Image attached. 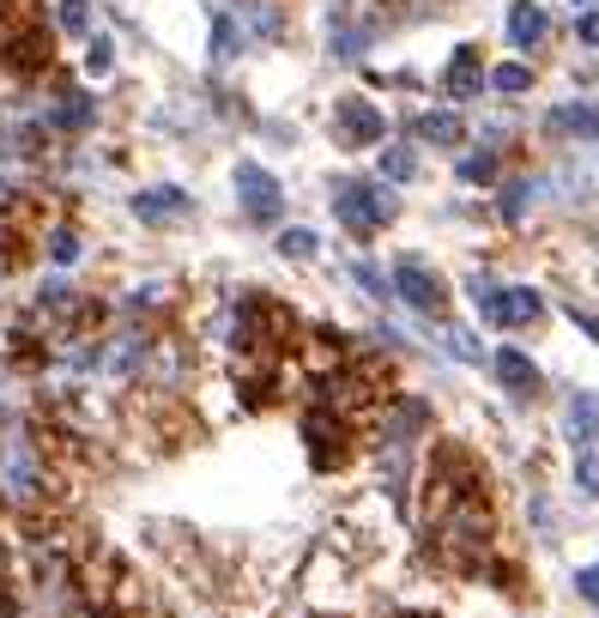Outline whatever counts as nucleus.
<instances>
[{
  "mask_svg": "<svg viewBox=\"0 0 599 618\" xmlns=\"http://www.w3.org/2000/svg\"><path fill=\"white\" fill-rule=\"evenodd\" d=\"M92 97L85 92H67V97H55V109H49V121L55 128H67V133H79V128H92Z\"/></svg>",
  "mask_w": 599,
  "mask_h": 618,
  "instance_id": "nucleus-20",
  "label": "nucleus"
},
{
  "mask_svg": "<svg viewBox=\"0 0 599 618\" xmlns=\"http://www.w3.org/2000/svg\"><path fill=\"white\" fill-rule=\"evenodd\" d=\"M575 486H582L587 498H599V460H594V448H587V455L575 460Z\"/></svg>",
  "mask_w": 599,
  "mask_h": 618,
  "instance_id": "nucleus-29",
  "label": "nucleus"
},
{
  "mask_svg": "<svg viewBox=\"0 0 599 618\" xmlns=\"http://www.w3.org/2000/svg\"><path fill=\"white\" fill-rule=\"evenodd\" d=\"M491 85H496V92H508V97H515V92H527V85H533V67H521V61H503V67L491 73Z\"/></svg>",
  "mask_w": 599,
  "mask_h": 618,
  "instance_id": "nucleus-25",
  "label": "nucleus"
},
{
  "mask_svg": "<svg viewBox=\"0 0 599 618\" xmlns=\"http://www.w3.org/2000/svg\"><path fill=\"white\" fill-rule=\"evenodd\" d=\"M394 291H400L406 310H418V316H443L448 310V285L424 261H406V255H400V267H394Z\"/></svg>",
  "mask_w": 599,
  "mask_h": 618,
  "instance_id": "nucleus-6",
  "label": "nucleus"
},
{
  "mask_svg": "<svg viewBox=\"0 0 599 618\" xmlns=\"http://www.w3.org/2000/svg\"><path fill=\"white\" fill-rule=\"evenodd\" d=\"M496 171H503V159H496V152H467V159L455 164V176L467 188H484V183H496Z\"/></svg>",
  "mask_w": 599,
  "mask_h": 618,
  "instance_id": "nucleus-21",
  "label": "nucleus"
},
{
  "mask_svg": "<svg viewBox=\"0 0 599 618\" xmlns=\"http://www.w3.org/2000/svg\"><path fill=\"white\" fill-rule=\"evenodd\" d=\"M491 370H496V382H503L508 395H521V400L539 395V364L521 352V346H503V352L491 358Z\"/></svg>",
  "mask_w": 599,
  "mask_h": 618,
  "instance_id": "nucleus-12",
  "label": "nucleus"
},
{
  "mask_svg": "<svg viewBox=\"0 0 599 618\" xmlns=\"http://www.w3.org/2000/svg\"><path fill=\"white\" fill-rule=\"evenodd\" d=\"M236 19H243L248 43H267V37H279V7H267V0H243V7H236Z\"/></svg>",
  "mask_w": 599,
  "mask_h": 618,
  "instance_id": "nucleus-19",
  "label": "nucleus"
},
{
  "mask_svg": "<svg viewBox=\"0 0 599 618\" xmlns=\"http://www.w3.org/2000/svg\"><path fill=\"white\" fill-rule=\"evenodd\" d=\"M0 279H7V255H0Z\"/></svg>",
  "mask_w": 599,
  "mask_h": 618,
  "instance_id": "nucleus-37",
  "label": "nucleus"
},
{
  "mask_svg": "<svg viewBox=\"0 0 599 618\" xmlns=\"http://www.w3.org/2000/svg\"><path fill=\"white\" fill-rule=\"evenodd\" d=\"M443 92L455 97V104H472V97L484 92V67H479V49H455L448 55V67H443Z\"/></svg>",
  "mask_w": 599,
  "mask_h": 618,
  "instance_id": "nucleus-11",
  "label": "nucleus"
},
{
  "mask_svg": "<svg viewBox=\"0 0 599 618\" xmlns=\"http://www.w3.org/2000/svg\"><path fill=\"white\" fill-rule=\"evenodd\" d=\"M67 618H104V613H67Z\"/></svg>",
  "mask_w": 599,
  "mask_h": 618,
  "instance_id": "nucleus-36",
  "label": "nucleus"
},
{
  "mask_svg": "<svg viewBox=\"0 0 599 618\" xmlns=\"http://www.w3.org/2000/svg\"><path fill=\"white\" fill-rule=\"evenodd\" d=\"M443 352H448V358H460V364H479V358H484V352H479V340H472L467 328H448V334H443Z\"/></svg>",
  "mask_w": 599,
  "mask_h": 618,
  "instance_id": "nucleus-26",
  "label": "nucleus"
},
{
  "mask_svg": "<svg viewBox=\"0 0 599 618\" xmlns=\"http://www.w3.org/2000/svg\"><path fill=\"white\" fill-rule=\"evenodd\" d=\"M460 116L455 109H424V116H418V140H431V145H460Z\"/></svg>",
  "mask_w": 599,
  "mask_h": 618,
  "instance_id": "nucleus-18",
  "label": "nucleus"
},
{
  "mask_svg": "<svg viewBox=\"0 0 599 618\" xmlns=\"http://www.w3.org/2000/svg\"><path fill=\"white\" fill-rule=\"evenodd\" d=\"M545 31H551L545 7H533V0H515V7H508V43H515V49L545 43Z\"/></svg>",
  "mask_w": 599,
  "mask_h": 618,
  "instance_id": "nucleus-14",
  "label": "nucleus"
},
{
  "mask_svg": "<svg viewBox=\"0 0 599 618\" xmlns=\"http://www.w3.org/2000/svg\"><path fill=\"white\" fill-rule=\"evenodd\" d=\"M333 212H339V224H345L352 237H376V231H388V224H394L400 200H394L388 183H339Z\"/></svg>",
  "mask_w": 599,
  "mask_h": 618,
  "instance_id": "nucleus-2",
  "label": "nucleus"
},
{
  "mask_svg": "<svg viewBox=\"0 0 599 618\" xmlns=\"http://www.w3.org/2000/svg\"><path fill=\"white\" fill-rule=\"evenodd\" d=\"M243 49H248V31L236 19V7H219L212 13V61H236Z\"/></svg>",
  "mask_w": 599,
  "mask_h": 618,
  "instance_id": "nucleus-17",
  "label": "nucleus"
},
{
  "mask_svg": "<svg viewBox=\"0 0 599 618\" xmlns=\"http://www.w3.org/2000/svg\"><path fill=\"white\" fill-rule=\"evenodd\" d=\"M563 431H569V443L587 455V448L599 443V395H575L569 412H563Z\"/></svg>",
  "mask_w": 599,
  "mask_h": 618,
  "instance_id": "nucleus-15",
  "label": "nucleus"
},
{
  "mask_svg": "<svg viewBox=\"0 0 599 618\" xmlns=\"http://www.w3.org/2000/svg\"><path fill=\"white\" fill-rule=\"evenodd\" d=\"M455 479V460H443L436 474V498L424 503V522H431V539H436V558L455 570H479L491 558V539H496V522H491V503L479 498L472 486H448Z\"/></svg>",
  "mask_w": 599,
  "mask_h": 618,
  "instance_id": "nucleus-1",
  "label": "nucleus"
},
{
  "mask_svg": "<svg viewBox=\"0 0 599 618\" xmlns=\"http://www.w3.org/2000/svg\"><path fill=\"white\" fill-rule=\"evenodd\" d=\"M152 346H157V340H152V334H140V328L116 334V340L104 346V370H109V376H121V382L140 376V370L152 364Z\"/></svg>",
  "mask_w": 599,
  "mask_h": 618,
  "instance_id": "nucleus-9",
  "label": "nucleus"
},
{
  "mask_svg": "<svg viewBox=\"0 0 599 618\" xmlns=\"http://www.w3.org/2000/svg\"><path fill=\"white\" fill-rule=\"evenodd\" d=\"M527 200H533V183H515V188L503 195V219H521V212H527Z\"/></svg>",
  "mask_w": 599,
  "mask_h": 618,
  "instance_id": "nucleus-31",
  "label": "nucleus"
},
{
  "mask_svg": "<svg viewBox=\"0 0 599 618\" xmlns=\"http://www.w3.org/2000/svg\"><path fill=\"white\" fill-rule=\"evenodd\" d=\"M412 176H418V152H412V145L381 152V183H412Z\"/></svg>",
  "mask_w": 599,
  "mask_h": 618,
  "instance_id": "nucleus-23",
  "label": "nucleus"
},
{
  "mask_svg": "<svg viewBox=\"0 0 599 618\" xmlns=\"http://www.w3.org/2000/svg\"><path fill=\"white\" fill-rule=\"evenodd\" d=\"M43 491H49V474H43L37 443L7 436V443H0V498L7 503H37Z\"/></svg>",
  "mask_w": 599,
  "mask_h": 618,
  "instance_id": "nucleus-3",
  "label": "nucleus"
},
{
  "mask_svg": "<svg viewBox=\"0 0 599 618\" xmlns=\"http://www.w3.org/2000/svg\"><path fill=\"white\" fill-rule=\"evenodd\" d=\"M188 212H195V200L183 188H140L133 195V219L140 224H183Z\"/></svg>",
  "mask_w": 599,
  "mask_h": 618,
  "instance_id": "nucleus-10",
  "label": "nucleus"
},
{
  "mask_svg": "<svg viewBox=\"0 0 599 618\" xmlns=\"http://www.w3.org/2000/svg\"><path fill=\"white\" fill-rule=\"evenodd\" d=\"M49 261L55 267H73L79 261V237H73V231H49Z\"/></svg>",
  "mask_w": 599,
  "mask_h": 618,
  "instance_id": "nucleus-27",
  "label": "nucleus"
},
{
  "mask_svg": "<svg viewBox=\"0 0 599 618\" xmlns=\"http://www.w3.org/2000/svg\"><path fill=\"white\" fill-rule=\"evenodd\" d=\"M472 291H479V310H484V322H491V328H503V334H515V328H533V322L545 316V298H539L533 285H503V291H496L491 279H472Z\"/></svg>",
  "mask_w": 599,
  "mask_h": 618,
  "instance_id": "nucleus-4",
  "label": "nucleus"
},
{
  "mask_svg": "<svg viewBox=\"0 0 599 618\" xmlns=\"http://www.w3.org/2000/svg\"><path fill=\"white\" fill-rule=\"evenodd\" d=\"M157 303H169V291H164V285H140L128 310H133V316H145V310H157Z\"/></svg>",
  "mask_w": 599,
  "mask_h": 618,
  "instance_id": "nucleus-32",
  "label": "nucleus"
},
{
  "mask_svg": "<svg viewBox=\"0 0 599 618\" xmlns=\"http://www.w3.org/2000/svg\"><path fill=\"white\" fill-rule=\"evenodd\" d=\"M352 279H357V285L369 291V298H388V279H381V273H376V267H369V261H352Z\"/></svg>",
  "mask_w": 599,
  "mask_h": 618,
  "instance_id": "nucleus-30",
  "label": "nucleus"
},
{
  "mask_svg": "<svg viewBox=\"0 0 599 618\" xmlns=\"http://www.w3.org/2000/svg\"><path fill=\"white\" fill-rule=\"evenodd\" d=\"M575 588H582V600H587V606H599V564H594V570H582V576H575Z\"/></svg>",
  "mask_w": 599,
  "mask_h": 618,
  "instance_id": "nucleus-33",
  "label": "nucleus"
},
{
  "mask_svg": "<svg viewBox=\"0 0 599 618\" xmlns=\"http://www.w3.org/2000/svg\"><path fill=\"white\" fill-rule=\"evenodd\" d=\"M109 67H116V43L92 37V49H85V73H109Z\"/></svg>",
  "mask_w": 599,
  "mask_h": 618,
  "instance_id": "nucleus-28",
  "label": "nucleus"
},
{
  "mask_svg": "<svg viewBox=\"0 0 599 618\" xmlns=\"http://www.w3.org/2000/svg\"><path fill=\"white\" fill-rule=\"evenodd\" d=\"M575 322H582V334H587V340H599V322H594V316H582V310H575Z\"/></svg>",
  "mask_w": 599,
  "mask_h": 618,
  "instance_id": "nucleus-35",
  "label": "nucleus"
},
{
  "mask_svg": "<svg viewBox=\"0 0 599 618\" xmlns=\"http://www.w3.org/2000/svg\"><path fill=\"white\" fill-rule=\"evenodd\" d=\"M582 43H599V19H594V13L582 19Z\"/></svg>",
  "mask_w": 599,
  "mask_h": 618,
  "instance_id": "nucleus-34",
  "label": "nucleus"
},
{
  "mask_svg": "<svg viewBox=\"0 0 599 618\" xmlns=\"http://www.w3.org/2000/svg\"><path fill=\"white\" fill-rule=\"evenodd\" d=\"M279 255H285V261H315V255H321V237H315L309 224H291V231H279Z\"/></svg>",
  "mask_w": 599,
  "mask_h": 618,
  "instance_id": "nucleus-22",
  "label": "nucleus"
},
{
  "mask_svg": "<svg viewBox=\"0 0 599 618\" xmlns=\"http://www.w3.org/2000/svg\"><path fill=\"white\" fill-rule=\"evenodd\" d=\"M376 43V19H352V13H333V55L339 61H357V55Z\"/></svg>",
  "mask_w": 599,
  "mask_h": 618,
  "instance_id": "nucleus-13",
  "label": "nucleus"
},
{
  "mask_svg": "<svg viewBox=\"0 0 599 618\" xmlns=\"http://www.w3.org/2000/svg\"><path fill=\"white\" fill-rule=\"evenodd\" d=\"M345 436H352V424L333 419L327 407H309V419H303V443H309V460L315 467H339V455H345Z\"/></svg>",
  "mask_w": 599,
  "mask_h": 618,
  "instance_id": "nucleus-7",
  "label": "nucleus"
},
{
  "mask_svg": "<svg viewBox=\"0 0 599 618\" xmlns=\"http://www.w3.org/2000/svg\"><path fill=\"white\" fill-rule=\"evenodd\" d=\"M575 7H594V0H575Z\"/></svg>",
  "mask_w": 599,
  "mask_h": 618,
  "instance_id": "nucleus-38",
  "label": "nucleus"
},
{
  "mask_svg": "<svg viewBox=\"0 0 599 618\" xmlns=\"http://www.w3.org/2000/svg\"><path fill=\"white\" fill-rule=\"evenodd\" d=\"M333 128L345 145H376L381 133H388V121H381V109L369 104V97H339L333 104Z\"/></svg>",
  "mask_w": 599,
  "mask_h": 618,
  "instance_id": "nucleus-8",
  "label": "nucleus"
},
{
  "mask_svg": "<svg viewBox=\"0 0 599 618\" xmlns=\"http://www.w3.org/2000/svg\"><path fill=\"white\" fill-rule=\"evenodd\" d=\"M236 200H243V219H255V224L285 212V188H279V176L261 171V164H236Z\"/></svg>",
  "mask_w": 599,
  "mask_h": 618,
  "instance_id": "nucleus-5",
  "label": "nucleus"
},
{
  "mask_svg": "<svg viewBox=\"0 0 599 618\" xmlns=\"http://www.w3.org/2000/svg\"><path fill=\"white\" fill-rule=\"evenodd\" d=\"M55 25H61L67 37H85V31H92V7H85V0H55Z\"/></svg>",
  "mask_w": 599,
  "mask_h": 618,
  "instance_id": "nucleus-24",
  "label": "nucleus"
},
{
  "mask_svg": "<svg viewBox=\"0 0 599 618\" xmlns=\"http://www.w3.org/2000/svg\"><path fill=\"white\" fill-rule=\"evenodd\" d=\"M551 133H569V140H599V104H557L545 116Z\"/></svg>",
  "mask_w": 599,
  "mask_h": 618,
  "instance_id": "nucleus-16",
  "label": "nucleus"
}]
</instances>
